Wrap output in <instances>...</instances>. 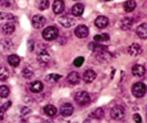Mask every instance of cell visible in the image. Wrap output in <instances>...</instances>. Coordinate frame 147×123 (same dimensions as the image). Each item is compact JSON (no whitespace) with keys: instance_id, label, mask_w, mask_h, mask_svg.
I'll list each match as a JSON object with an SVG mask.
<instances>
[{"instance_id":"cell-24","label":"cell","mask_w":147,"mask_h":123,"mask_svg":"<svg viewBox=\"0 0 147 123\" xmlns=\"http://www.w3.org/2000/svg\"><path fill=\"white\" fill-rule=\"evenodd\" d=\"M89 47H90L91 51H95V53H100V51H107V47H104L102 45H98V43H91L89 45Z\"/></svg>"},{"instance_id":"cell-8","label":"cell","mask_w":147,"mask_h":123,"mask_svg":"<svg viewBox=\"0 0 147 123\" xmlns=\"http://www.w3.org/2000/svg\"><path fill=\"white\" fill-rule=\"evenodd\" d=\"M37 61H38L39 64L41 65H47L49 61H51V55L47 51H40L38 53H37V57H36Z\"/></svg>"},{"instance_id":"cell-5","label":"cell","mask_w":147,"mask_h":123,"mask_svg":"<svg viewBox=\"0 0 147 123\" xmlns=\"http://www.w3.org/2000/svg\"><path fill=\"white\" fill-rule=\"evenodd\" d=\"M45 22H47V19H45V16L40 14L34 15L32 17V20H31V23H32V26L34 28H41L45 25Z\"/></svg>"},{"instance_id":"cell-3","label":"cell","mask_w":147,"mask_h":123,"mask_svg":"<svg viewBox=\"0 0 147 123\" xmlns=\"http://www.w3.org/2000/svg\"><path fill=\"white\" fill-rule=\"evenodd\" d=\"M145 93H146V86H145L144 83L137 82L132 86V94L136 98H142V97H144Z\"/></svg>"},{"instance_id":"cell-15","label":"cell","mask_w":147,"mask_h":123,"mask_svg":"<svg viewBox=\"0 0 147 123\" xmlns=\"http://www.w3.org/2000/svg\"><path fill=\"white\" fill-rule=\"evenodd\" d=\"M84 9H85V5L83 3H76V4L71 7V14L76 17L81 16L83 14V12H84Z\"/></svg>"},{"instance_id":"cell-27","label":"cell","mask_w":147,"mask_h":123,"mask_svg":"<svg viewBox=\"0 0 147 123\" xmlns=\"http://www.w3.org/2000/svg\"><path fill=\"white\" fill-rule=\"evenodd\" d=\"M135 8H136V2L135 1L129 0V1H126L124 3V9L126 12H132Z\"/></svg>"},{"instance_id":"cell-22","label":"cell","mask_w":147,"mask_h":123,"mask_svg":"<svg viewBox=\"0 0 147 123\" xmlns=\"http://www.w3.org/2000/svg\"><path fill=\"white\" fill-rule=\"evenodd\" d=\"M8 61V64L10 65L11 67H17L19 64H20V57L16 55H10L7 59Z\"/></svg>"},{"instance_id":"cell-26","label":"cell","mask_w":147,"mask_h":123,"mask_svg":"<svg viewBox=\"0 0 147 123\" xmlns=\"http://www.w3.org/2000/svg\"><path fill=\"white\" fill-rule=\"evenodd\" d=\"M61 78V75L59 74H49L45 77V82L49 83V84H53V83H55Z\"/></svg>"},{"instance_id":"cell-7","label":"cell","mask_w":147,"mask_h":123,"mask_svg":"<svg viewBox=\"0 0 147 123\" xmlns=\"http://www.w3.org/2000/svg\"><path fill=\"white\" fill-rule=\"evenodd\" d=\"M75 34L79 37V39H86L89 35V28L87 25L81 24L78 25L76 29H75Z\"/></svg>"},{"instance_id":"cell-38","label":"cell","mask_w":147,"mask_h":123,"mask_svg":"<svg viewBox=\"0 0 147 123\" xmlns=\"http://www.w3.org/2000/svg\"><path fill=\"white\" fill-rule=\"evenodd\" d=\"M43 123H53V120H45Z\"/></svg>"},{"instance_id":"cell-6","label":"cell","mask_w":147,"mask_h":123,"mask_svg":"<svg viewBox=\"0 0 147 123\" xmlns=\"http://www.w3.org/2000/svg\"><path fill=\"white\" fill-rule=\"evenodd\" d=\"M59 22L65 27H71L76 23V20L71 15H63L61 17H59Z\"/></svg>"},{"instance_id":"cell-28","label":"cell","mask_w":147,"mask_h":123,"mask_svg":"<svg viewBox=\"0 0 147 123\" xmlns=\"http://www.w3.org/2000/svg\"><path fill=\"white\" fill-rule=\"evenodd\" d=\"M110 39L108 33H102V34H97L94 36V41L97 43H104V41H108Z\"/></svg>"},{"instance_id":"cell-10","label":"cell","mask_w":147,"mask_h":123,"mask_svg":"<svg viewBox=\"0 0 147 123\" xmlns=\"http://www.w3.org/2000/svg\"><path fill=\"white\" fill-rule=\"evenodd\" d=\"M59 112L63 116H69V115L73 114L74 112V107L69 103H63V105H61V108H59Z\"/></svg>"},{"instance_id":"cell-32","label":"cell","mask_w":147,"mask_h":123,"mask_svg":"<svg viewBox=\"0 0 147 123\" xmlns=\"http://www.w3.org/2000/svg\"><path fill=\"white\" fill-rule=\"evenodd\" d=\"M9 93H10V91H9V88L7 86H0V97L1 98H6V97L9 96Z\"/></svg>"},{"instance_id":"cell-16","label":"cell","mask_w":147,"mask_h":123,"mask_svg":"<svg viewBox=\"0 0 147 123\" xmlns=\"http://www.w3.org/2000/svg\"><path fill=\"white\" fill-rule=\"evenodd\" d=\"M132 74L133 76L141 78L145 75V68L142 65H135L132 68Z\"/></svg>"},{"instance_id":"cell-17","label":"cell","mask_w":147,"mask_h":123,"mask_svg":"<svg viewBox=\"0 0 147 123\" xmlns=\"http://www.w3.org/2000/svg\"><path fill=\"white\" fill-rule=\"evenodd\" d=\"M97 74L96 72H94L93 70H87L84 72V75H83V78H84V81L86 83H92L93 81L96 79Z\"/></svg>"},{"instance_id":"cell-30","label":"cell","mask_w":147,"mask_h":123,"mask_svg":"<svg viewBox=\"0 0 147 123\" xmlns=\"http://www.w3.org/2000/svg\"><path fill=\"white\" fill-rule=\"evenodd\" d=\"M49 6V2L47 0H41V1H37L36 2V7L39 10H45Z\"/></svg>"},{"instance_id":"cell-12","label":"cell","mask_w":147,"mask_h":123,"mask_svg":"<svg viewBox=\"0 0 147 123\" xmlns=\"http://www.w3.org/2000/svg\"><path fill=\"white\" fill-rule=\"evenodd\" d=\"M109 24V19L108 17L104 16V15H101V16H98L95 20V25H96L98 28H105L106 26H108Z\"/></svg>"},{"instance_id":"cell-31","label":"cell","mask_w":147,"mask_h":123,"mask_svg":"<svg viewBox=\"0 0 147 123\" xmlns=\"http://www.w3.org/2000/svg\"><path fill=\"white\" fill-rule=\"evenodd\" d=\"M105 113H104V110L102 108H98L92 113V116L93 118H96V119H102L104 117Z\"/></svg>"},{"instance_id":"cell-18","label":"cell","mask_w":147,"mask_h":123,"mask_svg":"<svg viewBox=\"0 0 147 123\" xmlns=\"http://www.w3.org/2000/svg\"><path fill=\"white\" fill-rule=\"evenodd\" d=\"M136 33L140 39H146L147 37V24L146 23H142L140 24L136 29Z\"/></svg>"},{"instance_id":"cell-23","label":"cell","mask_w":147,"mask_h":123,"mask_svg":"<svg viewBox=\"0 0 147 123\" xmlns=\"http://www.w3.org/2000/svg\"><path fill=\"white\" fill-rule=\"evenodd\" d=\"M43 111H45V113L47 115V116L53 117V116H55V115L57 114V109L55 108V106L49 104V105H47V106L43 108Z\"/></svg>"},{"instance_id":"cell-34","label":"cell","mask_w":147,"mask_h":123,"mask_svg":"<svg viewBox=\"0 0 147 123\" xmlns=\"http://www.w3.org/2000/svg\"><path fill=\"white\" fill-rule=\"evenodd\" d=\"M10 106H11V102H10V101H7V102L5 103V104H3L2 106H0V110L3 111V112L5 113V111H6L7 109H8Z\"/></svg>"},{"instance_id":"cell-20","label":"cell","mask_w":147,"mask_h":123,"mask_svg":"<svg viewBox=\"0 0 147 123\" xmlns=\"http://www.w3.org/2000/svg\"><path fill=\"white\" fill-rule=\"evenodd\" d=\"M42 89H43V85L39 81H34V82H32L29 85V90L32 93H39L42 91Z\"/></svg>"},{"instance_id":"cell-29","label":"cell","mask_w":147,"mask_h":123,"mask_svg":"<svg viewBox=\"0 0 147 123\" xmlns=\"http://www.w3.org/2000/svg\"><path fill=\"white\" fill-rule=\"evenodd\" d=\"M21 75L24 77L25 79H30L33 76V71L30 67H25L23 68V70L21 71Z\"/></svg>"},{"instance_id":"cell-35","label":"cell","mask_w":147,"mask_h":123,"mask_svg":"<svg viewBox=\"0 0 147 123\" xmlns=\"http://www.w3.org/2000/svg\"><path fill=\"white\" fill-rule=\"evenodd\" d=\"M133 120L136 123H142V118L139 114H134L133 115Z\"/></svg>"},{"instance_id":"cell-25","label":"cell","mask_w":147,"mask_h":123,"mask_svg":"<svg viewBox=\"0 0 147 123\" xmlns=\"http://www.w3.org/2000/svg\"><path fill=\"white\" fill-rule=\"evenodd\" d=\"M9 78V71L6 67L1 66L0 67V81L1 82H4L7 79Z\"/></svg>"},{"instance_id":"cell-9","label":"cell","mask_w":147,"mask_h":123,"mask_svg":"<svg viewBox=\"0 0 147 123\" xmlns=\"http://www.w3.org/2000/svg\"><path fill=\"white\" fill-rule=\"evenodd\" d=\"M128 53L130 55H133V57H136V55H139L142 53V47L139 43H132L131 45H129L128 47Z\"/></svg>"},{"instance_id":"cell-1","label":"cell","mask_w":147,"mask_h":123,"mask_svg":"<svg viewBox=\"0 0 147 123\" xmlns=\"http://www.w3.org/2000/svg\"><path fill=\"white\" fill-rule=\"evenodd\" d=\"M75 101L78 103L80 106H86L90 103L91 98L90 95L86 91H79L75 94Z\"/></svg>"},{"instance_id":"cell-13","label":"cell","mask_w":147,"mask_h":123,"mask_svg":"<svg viewBox=\"0 0 147 123\" xmlns=\"http://www.w3.org/2000/svg\"><path fill=\"white\" fill-rule=\"evenodd\" d=\"M1 31L4 35H10L15 31V25L11 22H6L1 26Z\"/></svg>"},{"instance_id":"cell-11","label":"cell","mask_w":147,"mask_h":123,"mask_svg":"<svg viewBox=\"0 0 147 123\" xmlns=\"http://www.w3.org/2000/svg\"><path fill=\"white\" fill-rule=\"evenodd\" d=\"M67 81L71 85H77L80 83L81 81V77L80 74L78 72H71L67 77Z\"/></svg>"},{"instance_id":"cell-14","label":"cell","mask_w":147,"mask_h":123,"mask_svg":"<svg viewBox=\"0 0 147 123\" xmlns=\"http://www.w3.org/2000/svg\"><path fill=\"white\" fill-rule=\"evenodd\" d=\"M65 10V2L61 0H55L53 4V11L55 14H61Z\"/></svg>"},{"instance_id":"cell-4","label":"cell","mask_w":147,"mask_h":123,"mask_svg":"<svg viewBox=\"0 0 147 123\" xmlns=\"http://www.w3.org/2000/svg\"><path fill=\"white\" fill-rule=\"evenodd\" d=\"M125 114H126L125 108L121 105H117V106L113 107L111 110V117L115 120H122L125 117Z\"/></svg>"},{"instance_id":"cell-2","label":"cell","mask_w":147,"mask_h":123,"mask_svg":"<svg viewBox=\"0 0 147 123\" xmlns=\"http://www.w3.org/2000/svg\"><path fill=\"white\" fill-rule=\"evenodd\" d=\"M57 36H59V29L55 26H47L42 31V37L45 41H53Z\"/></svg>"},{"instance_id":"cell-36","label":"cell","mask_w":147,"mask_h":123,"mask_svg":"<svg viewBox=\"0 0 147 123\" xmlns=\"http://www.w3.org/2000/svg\"><path fill=\"white\" fill-rule=\"evenodd\" d=\"M29 112H30V110H29L27 107H24V108H22V109H21V111H20L21 115H25L26 113H29Z\"/></svg>"},{"instance_id":"cell-21","label":"cell","mask_w":147,"mask_h":123,"mask_svg":"<svg viewBox=\"0 0 147 123\" xmlns=\"http://www.w3.org/2000/svg\"><path fill=\"white\" fill-rule=\"evenodd\" d=\"M97 59L100 61L101 63H108L111 59V55L107 51H100V53H98V55H97Z\"/></svg>"},{"instance_id":"cell-37","label":"cell","mask_w":147,"mask_h":123,"mask_svg":"<svg viewBox=\"0 0 147 123\" xmlns=\"http://www.w3.org/2000/svg\"><path fill=\"white\" fill-rule=\"evenodd\" d=\"M4 119V112L0 110V120H3Z\"/></svg>"},{"instance_id":"cell-19","label":"cell","mask_w":147,"mask_h":123,"mask_svg":"<svg viewBox=\"0 0 147 123\" xmlns=\"http://www.w3.org/2000/svg\"><path fill=\"white\" fill-rule=\"evenodd\" d=\"M133 25V19L131 17H125L121 20L120 26L123 30H129Z\"/></svg>"},{"instance_id":"cell-33","label":"cell","mask_w":147,"mask_h":123,"mask_svg":"<svg viewBox=\"0 0 147 123\" xmlns=\"http://www.w3.org/2000/svg\"><path fill=\"white\" fill-rule=\"evenodd\" d=\"M83 63H84V57H77V59L74 61V65H75L76 67H81L83 65Z\"/></svg>"}]
</instances>
